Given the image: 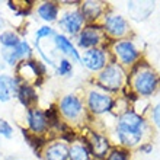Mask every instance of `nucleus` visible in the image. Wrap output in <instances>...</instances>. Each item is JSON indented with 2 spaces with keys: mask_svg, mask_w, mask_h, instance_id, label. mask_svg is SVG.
Instances as JSON below:
<instances>
[{
  "mask_svg": "<svg viewBox=\"0 0 160 160\" xmlns=\"http://www.w3.org/2000/svg\"><path fill=\"white\" fill-rule=\"evenodd\" d=\"M86 143H88V147L90 150V153L95 157H98V159H103L106 156V152L109 150V141L106 140V137L98 134L95 131L89 132Z\"/></svg>",
  "mask_w": 160,
  "mask_h": 160,
  "instance_id": "6e6552de",
  "label": "nucleus"
},
{
  "mask_svg": "<svg viewBox=\"0 0 160 160\" xmlns=\"http://www.w3.org/2000/svg\"><path fill=\"white\" fill-rule=\"evenodd\" d=\"M128 157H130V154H128L127 150H124V148H114L109 153V156H108L106 160H128Z\"/></svg>",
  "mask_w": 160,
  "mask_h": 160,
  "instance_id": "bb28decb",
  "label": "nucleus"
},
{
  "mask_svg": "<svg viewBox=\"0 0 160 160\" xmlns=\"http://www.w3.org/2000/svg\"><path fill=\"white\" fill-rule=\"evenodd\" d=\"M134 74V80H132V88L138 95L143 96H150L156 92L157 86L160 83L159 76L156 74V72H153L150 68H144L140 72L132 73Z\"/></svg>",
  "mask_w": 160,
  "mask_h": 160,
  "instance_id": "f03ea898",
  "label": "nucleus"
},
{
  "mask_svg": "<svg viewBox=\"0 0 160 160\" xmlns=\"http://www.w3.org/2000/svg\"><path fill=\"white\" fill-rule=\"evenodd\" d=\"M72 72H73L72 63H70L67 58H63L61 61H60V66H58V68H57V73H58L60 76H67V74H70Z\"/></svg>",
  "mask_w": 160,
  "mask_h": 160,
  "instance_id": "c85d7f7f",
  "label": "nucleus"
},
{
  "mask_svg": "<svg viewBox=\"0 0 160 160\" xmlns=\"http://www.w3.org/2000/svg\"><path fill=\"white\" fill-rule=\"evenodd\" d=\"M16 96H18V99H19V102L25 106L26 109L34 108V105L37 103V101H38L37 92H35V89L32 84H25V83L21 84L19 89H18Z\"/></svg>",
  "mask_w": 160,
  "mask_h": 160,
  "instance_id": "dca6fc26",
  "label": "nucleus"
},
{
  "mask_svg": "<svg viewBox=\"0 0 160 160\" xmlns=\"http://www.w3.org/2000/svg\"><path fill=\"white\" fill-rule=\"evenodd\" d=\"M102 39L101 26L98 25H88L79 37V47L82 48H93L96 47Z\"/></svg>",
  "mask_w": 160,
  "mask_h": 160,
  "instance_id": "9b49d317",
  "label": "nucleus"
},
{
  "mask_svg": "<svg viewBox=\"0 0 160 160\" xmlns=\"http://www.w3.org/2000/svg\"><path fill=\"white\" fill-rule=\"evenodd\" d=\"M26 121H28V127H29L31 132L35 135L44 134L50 128L48 121H47V117H45V112H42L41 109L35 108V106L28 109V112H26Z\"/></svg>",
  "mask_w": 160,
  "mask_h": 160,
  "instance_id": "423d86ee",
  "label": "nucleus"
},
{
  "mask_svg": "<svg viewBox=\"0 0 160 160\" xmlns=\"http://www.w3.org/2000/svg\"><path fill=\"white\" fill-rule=\"evenodd\" d=\"M16 74L21 84L34 83L37 86L42 82V76L45 74V67L35 60H23L16 66Z\"/></svg>",
  "mask_w": 160,
  "mask_h": 160,
  "instance_id": "f257e3e1",
  "label": "nucleus"
},
{
  "mask_svg": "<svg viewBox=\"0 0 160 160\" xmlns=\"http://www.w3.org/2000/svg\"><path fill=\"white\" fill-rule=\"evenodd\" d=\"M118 138L121 141V144H124L125 147H134L140 143V140L143 137V132L140 131H132L128 130V128H122V127H118Z\"/></svg>",
  "mask_w": 160,
  "mask_h": 160,
  "instance_id": "f3484780",
  "label": "nucleus"
},
{
  "mask_svg": "<svg viewBox=\"0 0 160 160\" xmlns=\"http://www.w3.org/2000/svg\"><path fill=\"white\" fill-rule=\"evenodd\" d=\"M68 147L64 141H54L44 147L45 160H68Z\"/></svg>",
  "mask_w": 160,
  "mask_h": 160,
  "instance_id": "4468645a",
  "label": "nucleus"
},
{
  "mask_svg": "<svg viewBox=\"0 0 160 160\" xmlns=\"http://www.w3.org/2000/svg\"><path fill=\"white\" fill-rule=\"evenodd\" d=\"M54 42H55V45H57V48H58L63 54L70 55V57H73L74 60H80V55H79V52H77V50L74 48L72 41H70L66 35H61V34L55 35Z\"/></svg>",
  "mask_w": 160,
  "mask_h": 160,
  "instance_id": "6ab92c4d",
  "label": "nucleus"
},
{
  "mask_svg": "<svg viewBox=\"0 0 160 160\" xmlns=\"http://www.w3.org/2000/svg\"><path fill=\"white\" fill-rule=\"evenodd\" d=\"M82 15L88 21H95L102 13V4L99 2H84L82 4Z\"/></svg>",
  "mask_w": 160,
  "mask_h": 160,
  "instance_id": "aec40b11",
  "label": "nucleus"
},
{
  "mask_svg": "<svg viewBox=\"0 0 160 160\" xmlns=\"http://www.w3.org/2000/svg\"><path fill=\"white\" fill-rule=\"evenodd\" d=\"M0 159H2V153H0Z\"/></svg>",
  "mask_w": 160,
  "mask_h": 160,
  "instance_id": "473e14b6",
  "label": "nucleus"
},
{
  "mask_svg": "<svg viewBox=\"0 0 160 160\" xmlns=\"http://www.w3.org/2000/svg\"><path fill=\"white\" fill-rule=\"evenodd\" d=\"M22 134H23V138H26V141L29 143L31 147L34 148L45 147V140L42 138L41 135H35L31 131H26V130H22Z\"/></svg>",
  "mask_w": 160,
  "mask_h": 160,
  "instance_id": "b1692460",
  "label": "nucleus"
},
{
  "mask_svg": "<svg viewBox=\"0 0 160 160\" xmlns=\"http://www.w3.org/2000/svg\"><path fill=\"white\" fill-rule=\"evenodd\" d=\"M21 82L16 76L0 74V102H9L18 93Z\"/></svg>",
  "mask_w": 160,
  "mask_h": 160,
  "instance_id": "9d476101",
  "label": "nucleus"
},
{
  "mask_svg": "<svg viewBox=\"0 0 160 160\" xmlns=\"http://www.w3.org/2000/svg\"><path fill=\"white\" fill-rule=\"evenodd\" d=\"M84 18L79 10H73V12L64 13V16L60 19V26L63 28L67 34L76 35L77 32H80L82 26H83Z\"/></svg>",
  "mask_w": 160,
  "mask_h": 160,
  "instance_id": "1a4fd4ad",
  "label": "nucleus"
},
{
  "mask_svg": "<svg viewBox=\"0 0 160 160\" xmlns=\"http://www.w3.org/2000/svg\"><path fill=\"white\" fill-rule=\"evenodd\" d=\"M114 51L122 64H132L138 57V51L131 41H119L115 44Z\"/></svg>",
  "mask_w": 160,
  "mask_h": 160,
  "instance_id": "f8f14e48",
  "label": "nucleus"
},
{
  "mask_svg": "<svg viewBox=\"0 0 160 160\" xmlns=\"http://www.w3.org/2000/svg\"><path fill=\"white\" fill-rule=\"evenodd\" d=\"M68 160H89V150L84 146L74 144L68 150Z\"/></svg>",
  "mask_w": 160,
  "mask_h": 160,
  "instance_id": "5701e85b",
  "label": "nucleus"
},
{
  "mask_svg": "<svg viewBox=\"0 0 160 160\" xmlns=\"http://www.w3.org/2000/svg\"><path fill=\"white\" fill-rule=\"evenodd\" d=\"M118 127L144 132V130H146V122H144V119L141 118L140 115L134 114V112H131V111H127V112H124V114L119 117Z\"/></svg>",
  "mask_w": 160,
  "mask_h": 160,
  "instance_id": "2eb2a0df",
  "label": "nucleus"
},
{
  "mask_svg": "<svg viewBox=\"0 0 160 160\" xmlns=\"http://www.w3.org/2000/svg\"><path fill=\"white\" fill-rule=\"evenodd\" d=\"M16 51L19 52V55H21L22 61L23 60H31V55H32V50H31V45L28 44L26 41H23V39H21V42L18 44L16 47Z\"/></svg>",
  "mask_w": 160,
  "mask_h": 160,
  "instance_id": "393cba45",
  "label": "nucleus"
},
{
  "mask_svg": "<svg viewBox=\"0 0 160 160\" xmlns=\"http://www.w3.org/2000/svg\"><path fill=\"white\" fill-rule=\"evenodd\" d=\"M2 60H3L4 63H8L9 66H18V64L22 61L21 55L19 52L16 51V48L13 47V48H3L2 50Z\"/></svg>",
  "mask_w": 160,
  "mask_h": 160,
  "instance_id": "4be33fe9",
  "label": "nucleus"
},
{
  "mask_svg": "<svg viewBox=\"0 0 160 160\" xmlns=\"http://www.w3.org/2000/svg\"><path fill=\"white\" fill-rule=\"evenodd\" d=\"M3 68H4V61H3L2 58H0V72H2Z\"/></svg>",
  "mask_w": 160,
  "mask_h": 160,
  "instance_id": "2f4dec72",
  "label": "nucleus"
},
{
  "mask_svg": "<svg viewBox=\"0 0 160 160\" xmlns=\"http://www.w3.org/2000/svg\"><path fill=\"white\" fill-rule=\"evenodd\" d=\"M38 15L42 21L54 22L58 16V4L55 2H44L38 6Z\"/></svg>",
  "mask_w": 160,
  "mask_h": 160,
  "instance_id": "a211bd4d",
  "label": "nucleus"
},
{
  "mask_svg": "<svg viewBox=\"0 0 160 160\" xmlns=\"http://www.w3.org/2000/svg\"><path fill=\"white\" fill-rule=\"evenodd\" d=\"M4 25H6V21H4V18L0 15V29H3Z\"/></svg>",
  "mask_w": 160,
  "mask_h": 160,
  "instance_id": "7c9ffc66",
  "label": "nucleus"
},
{
  "mask_svg": "<svg viewBox=\"0 0 160 160\" xmlns=\"http://www.w3.org/2000/svg\"><path fill=\"white\" fill-rule=\"evenodd\" d=\"M0 137H4V138L13 137V127L6 119H0Z\"/></svg>",
  "mask_w": 160,
  "mask_h": 160,
  "instance_id": "a878e982",
  "label": "nucleus"
},
{
  "mask_svg": "<svg viewBox=\"0 0 160 160\" xmlns=\"http://www.w3.org/2000/svg\"><path fill=\"white\" fill-rule=\"evenodd\" d=\"M21 42V38L16 32L13 31H4L0 35V44L3 45V48H13Z\"/></svg>",
  "mask_w": 160,
  "mask_h": 160,
  "instance_id": "412c9836",
  "label": "nucleus"
},
{
  "mask_svg": "<svg viewBox=\"0 0 160 160\" xmlns=\"http://www.w3.org/2000/svg\"><path fill=\"white\" fill-rule=\"evenodd\" d=\"M58 111L61 112L66 119L68 121H76L82 117L83 114V105L77 96L74 95H67L64 96L61 101H60V105H58Z\"/></svg>",
  "mask_w": 160,
  "mask_h": 160,
  "instance_id": "20e7f679",
  "label": "nucleus"
},
{
  "mask_svg": "<svg viewBox=\"0 0 160 160\" xmlns=\"http://www.w3.org/2000/svg\"><path fill=\"white\" fill-rule=\"evenodd\" d=\"M105 29L109 32L112 37L121 38L128 32V25L125 19L119 15H109L105 19Z\"/></svg>",
  "mask_w": 160,
  "mask_h": 160,
  "instance_id": "ddd939ff",
  "label": "nucleus"
},
{
  "mask_svg": "<svg viewBox=\"0 0 160 160\" xmlns=\"http://www.w3.org/2000/svg\"><path fill=\"white\" fill-rule=\"evenodd\" d=\"M112 106H114L112 98L105 95V93L92 90L88 95V108L92 114H95V115L105 114V112L112 109Z\"/></svg>",
  "mask_w": 160,
  "mask_h": 160,
  "instance_id": "39448f33",
  "label": "nucleus"
},
{
  "mask_svg": "<svg viewBox=\"0 0 160 160\" xmlns=\"http://www.w3.org/2000/svg\"><path fill=\"white\" fill-rule=\"evenodd\" d=\"M153 118H154V122H156V125L160 128V103H157L156 108H154V112H153Z\"/></svg>",
  "mask_w": 160,
  "mask_h": 160,
  "instance_id": "c756f323",
  "label": "nucleus"
},
{
  "mask_svg": "<svg viewBox=\"0 0 160 160\" xmlns=\"http://www.w3.org/2000/svg\"><path fill=\"white\" fill-rule=\"evenodd\" d=\"M122 80H124L122 70L117 64H111V66H106L101 72L98 83H99L101 88L111 90V92H115L122 86Z\"/></svg>",
  "mask_w": 160,
  "mask_h": 160,
  "instance_id": "7ed1b4c3",
  "label": "nucleus"
},
{
  "mask_svg": "<svg viewBox=\"0 0 160 160\" xmlns=\"http://www.w3.org/2000/svg\"><path fill=\"white\" fill-rule=\"evenodd\" d=\"M80 61L89 70L98 72L105 67V52L99 48H90L83 52V55L80 57Z\"/></svg>",
  "mask_w": 160,
  "mask_h": 160,
  "instance_id": "0eeeda50",
  "label": "nucleus"
},
{
  "mask_svg": "<svg viewBox=\"0 0 160 160\" xmlns=\"http://www.w3.org/2000/svg\"><path fill=\"white\" fill-rule=\"evenodd\" d=\"M52 34H54V31L50 26H41V28H38V31L35 32V44L38 45L41 38H47V37H50Z\"/></svg>",
  "mask_w": 160,
  "mask_h": 160,
  "instance_id": "cd10ccee",
  "label": "nucleus"
}]
</instances>
